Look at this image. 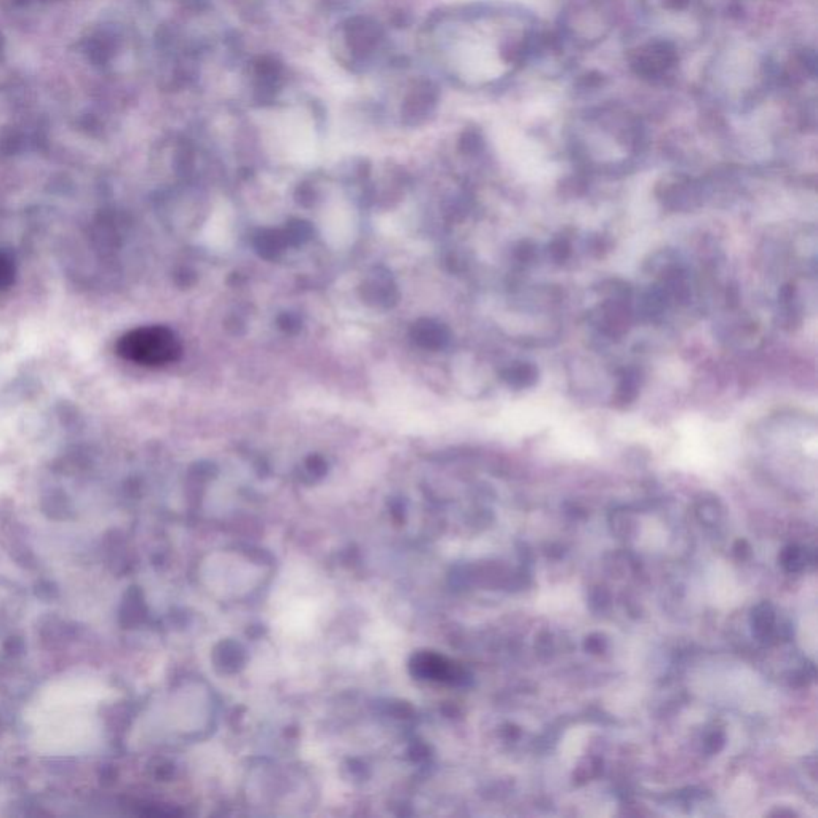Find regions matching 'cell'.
Instances as JSON below:
<instances>
[{"instance_id":"cell-3","label":"cell","mask_w":818,"mask_h":818,"mask_svg":"<svg viewBox=\"0 0 818 818\" xmlns=\"http://www.w3.org/2000/svg\"><path fill=\"white\" fill-rule=\"evenodd\" d=\"M507 379L511 386L518 387V389L533 386L537 380V370L533 364H518L517 366L507 371Z\"/></svg>"},{"instance_id":"cell-5","label":"cell","mask_w":818,"mask_h":818,"mask_svg":"<svg viewBox=\"0 0 818 818\" xmlns=\"http://www.w3.org/2000/svg\"><path fill=\"white\" fill-rule=\"evenodd\" d=\"M550 253H552L555 261H564V259L568 258V255H569V243H568V240H556L555 243L552 245Z\"/></svg>"},{"instance_id":"cell-2","label":"cell","mask_w":818,"mask_h":818,"mask_svg":"<svg viewBox=\"0 0 818 818\" xmlns=\"http://www.w3.org/2000/svg\"><path fill=\"white\" fill-rule=\"evenodd\" d=\"M116 348L117 354L127 362L151 368L175 364L183 354L178 334L160 324L141 326L125 332Z\"/></svg>"},{"instance_id":"cell-1","label":"cell","mask_w":818,"mask_h":818,"mask_svg":"<svg viewBox=\"0 0 818 818\" xmlns=\"http://www.w3.org/2000/svg\"><path fill=\"white\" fill-rule=\"evenodd\" d=\"M112 689L98 678L78 675L53 681L39 691L24 719L31 743L45 755H84L102 740L98 708Z\"/></svg>"},{"instance_id":"cell-6","label":"cell","mask_w":818,"mask_h":818,"mask_svg":"<svg viewBox=\"0 0 818 818\" xmlns=\"http://www.w3.org/2000/svg\"><path fill=\"white\" fill-rule=\"evenodd\" d=\"M686 4L687 0H668V5L673 8H683Z\"/></svg>"},{"instance_id":"cell-4","label":"cell","mask_w":818,"mask_h":818,"mask_svg":"<svg viewBox=\"0 0 818 818\" xmlns=\"http://www.w3.org/2000/svg\"><path fill=\"white\" fill-rule=\"evenodd\" d=\"M16 280V264L13 256L0 249V291H7Z\"/></svg>"}]
</instances>
